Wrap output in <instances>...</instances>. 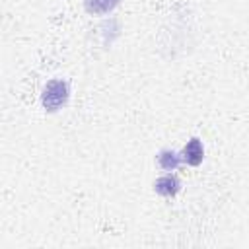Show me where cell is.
<instances>
[{
	"label": "cell",
	"instance_id": "obj_1",
	"mask_svg": "<svg viewBox=\"0 0 249 249\" xmlns=\"http://www.w3.org/2000/svg\"><path fill=\"white\" fill-rule=\"evenodd\" d=\"M70 101V84L64 78L49 80L41 89V105L47 113H58Z\"/></svg>",
	"mask_w": 249,
	"mask_h": 249
},
{
	"label": "cell",
	"instance_id": "obj_4",
	"mask_svg": "<svg viewBox=\"0 0 249 249\" xmlns=\"http://www.w3.org/2000/svg\"><path fill=\"white\" fill-rule=\"evenodd\" d=\"M156 163H158V167L163 169V171H175V169L183 163V158H181V152L171 150V148H163V150L158 152Z\"/></svg>",
	"mask_w": 249,
	"mask_h": 249
},
{
	"label": "cell",
	"instance_id": "obj_5",
	"mask_svg": "<svg viewBox=\"0 0 249 249\" xmlns=\"http://www.w3.org/2000/svg\"><path fill=\"white\" fill-rule=\"evenodd\" d=\"M123 0H84V10L89 16H107L111 14Z\"/></svg>",
	"mask_w": 249,
	"mask_h": 249
},
{
	"label": "cell",
	"instance_id": "obj_3",
	"mask_svg": "<svg viewBox=\"0 0 249 249\" xmlns=\"http://www.w3.org/2000/svg\"><path fill=\"white\" fill-rule=\"evenodd\" d=\"M181 158L185 165L198 167L204 161V144L198 136H193L187 140V144L181 148Z\"/></svg>",
	"mask_w": 249,
	"mask_h": 249
},
{
	"label": "cell",
	"instance_id": "obj_2",
	"mask_svg": "<svg viewBox=\"0 0 249 249\" xmlns=\"http://www.w3.org/2000/svg\"><path fill=\"white\" fill-rule=\"evenodd\" d=\"M154 193L156 195H160V196H163V198H173L175 195H179V191H181V179H179V175L177 173H173V171H167V173H163V175H160L156 181H154Z\"/></svg>",
	"mask_w": 249,
	"mask_h": 249
}]
</instances>
